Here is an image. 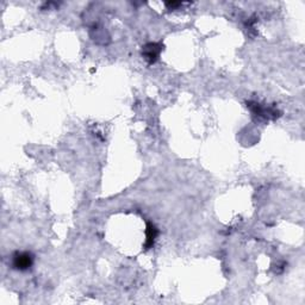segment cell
<instances>
[{"mask_svg":"<svg viewBox=\"0 0 305 305\" xmlns=\"http://www.w3.org/2000/svg\"><path fill=\"white\" fill-rule=\"evenodd\" d=\"M164 46L161 43H148L142 48V56L148 61L149 65L155 64L159 60L160 53L162 51Z\"/></svg>","mask_w":305,"mask_h":305,"instance_id":"cell-2","label":"cell"},{"mask_svg":"<svg viewBox=\"0 0 305 305\" xmlns=\"http://www.w3.org/2000/svg\"><path fill=\"white\" fill-rule=\"evenodd\" d=\"M146 235H147V240H146L145 247L146 249H150L154 246V242H155L157 235H159V230H157V228L154 226L153 223H148L147 224Z\"/></svg>","mask_w":305,"mask_h":305,"instance_id":"cell-4","label":"cell"},{"mask_svg":"<svg viewBox=\"0 0 305 305\" xmlns=\"http://www.w3.org/2000/svg\"><path fill=\"white\" fill-rule=\"evenodd\" d=\"M34 263V255L29 252H17L13 255L12 266L18 271H27Z\"/></svg>","mask_w":305,"mask_h":305,"instance_id":"cell-1","label":"cell"},{"mask_svg":"<svg viewBox=\"0 0 305 305\" xmlns=\"http://www.w3.org/2000/svg\"><path fill=\"white\" fill-rule=\"evenodd\" d=\"M248 108L255 116L263 119H274L279 116L277 110L273 108H267V106H261L259 103H248Z\"/></svg>","mask_w":305,"mask_h":305,"instance_id":"cell-3","label":"cell"}]
</instances>
